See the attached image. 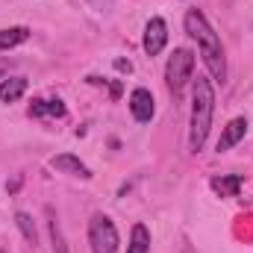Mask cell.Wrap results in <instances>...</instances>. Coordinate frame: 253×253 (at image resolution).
<instances>
[{
    "instance_id": "52a82bcc",
    "label": "cell",
    "mask_w": 253,
    "mask_h": 253,
    "mask_svg": "<svg viewBox=\"0 0 253 253\" xmlns=\"http://www.w3.org/2000/svg\"><path fill=\"white\" fill-rule=\"evenodd\" d=\"M245 132H248V118H233L230 124L224 126L221 138H218V153H224V150L236 147V144L245 138Z\"/></svg>"
},
{
    "instance_id": "9c48e42d",
    "label": "cell",
    "mask_w": 253,
    "mask_h": 253,
    "mask_svg": "<svg viewBox=\"0 0 253 253\" xmlns=\"http://www.w3.org/2000/svg\"><path fill=\"white\" fill-rule=\"evenodd\" d=\"M30 118H65V103L59 97H53V100H33L30 103Z\"/></svg>"
},
{
    "instance_id": "ba28073f",
    "label": "cell",
    "mask_w": 253,
    "mask_h": 253,
    "mask_svg": "<svg viewBox=\"0 0 253 253\" xmlns=\"http://www.w3.org/2000/svg\"><path fill=\"white\" fill-rule=\"evenodd\" d=\"M50 168H53V171H62V174H71V177H83V180L91 177L88 165H83V162H80L77 156H71V153H59V156H53V159H50Z\"/></svg>"
},
{
    "instance_id": "5bb4252c",
    "label": "cell",
    "mask_w": 253,
    "mask_h": 253,
    "mask_svg": "<svg viewBox=\"0 0 253 253\" xmlns=\"http://www.w3.org/2000/svg\"><path fill=\"white\" fill-rule=\"evenodd\" d=\"M15 224H18L21 236H24L30 245H36V242H39V233H36V221H33V215H27V212H18V215H15Z\"/></svg>"
},
{
    "instance_id": "7c38bea8",
    "label": "cell",
    "mask_w": 253,
    "mask_h": 253,
    "mask_svg": "<svg viewBox=\"0 0 253 253\" xmlns=\"http://www.w3.org/2000/svg\"><path fill=\"white\" fill-rule=\"evenodd\" d=\"M242 174H230V177H215L212 180V189L218 191L221 197H236L239 194V189H242Z\"/></svg>"
},
{
    "instance_id": "2e32d148",
    "label": "cell",
    "mask_w": 253,
    "mask_h": 253,
    "mask_svg": "<svg viewBox=\"0 0 253 253\" xmlns=\"http://www.w3.org/2000/svg\"><path fill=\"white\" fill-rule=\"evenodd\" d=\"M115 68H118V71H126V74L132 71V65H129V62H124V59H118V62H115Z\"/></svg>"
},
{
    "instance_id": "6da1fadb",
    "label": "cell",
    "mask_w": 253,
    "mask_h": 253,
    "mask_svg": "<svg viewBox=\"0 0 253 253\" xmlns=\"http://www.w3.org/2000/svg\"><path fill=\"white\" fill-rule=\"evenodd\" d=\"M186 33L197 42L200 56H203V62H206V68H209L212 80L224 83V80H227V59H224V47H221L218 33L209 27L206 15H203L200 9H189V12H186Z\"/></svg>"
},
{
    "instance_id": "7a4b0ae2",
    "label": "cell",
    "mask_w": 253,
    "mask_h": 253,
    "mask_svg": "<svg viewBox=\"0 0 253 253\" xmlns=\"http://www.w3.org/2000/svg\"><path fill=\"white\" fill-rule=\"evenodd\" d=\"M212 115H215V88L206 77L194 80V97H191V129H189V150L200 153L212 126Z\"/></svg>"
},
{
    "instance_id": "8fae6325",
    "label": "cell",
    "mask_w": 253,
    "mask_h": 253,
    "mask_svg": "<svg viewBox=\"0 0 253 253\" xmlns=\"http://www.w3.org/2000/svg\"><path fill=\"white\" fill-rule=\"evenodd\" d=\"M30 39V30L27 27H9V30H0V50H12L18 44H24Z\"/></svg>"
},
{
    "instance_id": "5b68a950",
    "label": "cell",
    "mask_w": 253,
    "mask_h": 253,
    "mask_svg": "<svg viewBox=\"0 0 253 253\" xmlns=\"http://www.w3.org/2000/svg\"><path fill=\"white\" fill-rule=\"evenodd\" d=\"M168 44V27L162 18H150L144 27V53L147 56H159Z\"/></svg>"
},
{
    "instance_id": "9a60e30c",
    "label": "cell",
    "mask_w": 253,
    "mask_h": 253,
    "mask_svg": "<svg viewBox=\"0 0 253 253\" xmlns=\"http://www.w3.org/2000/svg\"><path fill=\"white\" fill-rule=\"evenodd\" d=\"M47 215H50V239H53V251L56 253H68V245H65V236H62V227H59V221L53 218V212L47 209Z\"/></svg>"
},
{
    "instance_id": "3957f363",
    "label": "cell",
    "mask_w": 253,
    "mask_h": 253,
    "mask_svg": "<svg viewBox=\"0 0 253 253\" xmlns=\"http://www.w3.org/2000/svg\"><path fill=\"white\" fill-rule=\"evenodd\" d=\"M191 74H194V53H191L189 47H177V50L171 53V59H168V68H165V83H168V88H171L174 94H180V91L186 88V83L191 80Z\"/></svg>"
},
{
    "instance_id": "277c9868",
    "label": "cell",
    "mask_w": 253,
    "mask_h": 253,
    "mask_svg": "<svg viewBox=\"0 0 253 253\" xmlns=\"http://www.w3.org/2000/svg\"><path fill=\"white\" fill-rule=\"evenodd\" d=\"M88 245H91V253H115L118 251V230L112 224V218L106 215H94L88 221Z\"/></svg>"
},
{
    "instance_id": "8992f818",
    "label": "cell",
    "mask_w": 253,
    "mask_h": 253,
    "mask_svg": "<svg viewBox=\"0 0 253 253\" xmlns=\"http://www.w3.org/2000/svg\"><path fill=\"white\" fill-rule=\"evenodd\" d=\"M129 112H132V118H135L138 124H147V121L153 118V112H156L153 94H150L147 88H135V91L129 94Z\"/></svg>"
},
{
    "instance_id": "30bf717a",
    "label": "cell",
    "mask_w": 253,
    "mask_h": 253,
    "mask_svg": "<svg viewBox=\"0 0 253 253\" xmlns=\"http://www.w3.org/2000/svg\"><path fill=\"white\" fill-rule=\"evenodd\" d=\"M24 91H27V80H24V77H6V80H0V100H3V103L21 100Z\"/></svg>"
},
{
    "instance_id": "e0dca14e",
    "label": "cell",
    "mask_w": 253,
    "mask_h": 253,
    "mask_svg": "<svg viewBox=\"0 0 253 253\" xmlns=\"http://www.w3.org/2000/svg\"><path fill=\"white\" fill-rule=\"evenodd\" d=\"M0 253H6V251H0Z\"/></svg>"
},
{
    "instance_id": "4fadbf2b",
    "label": "cell",
    "mask_w": 253,
    "mask_h": 253,
    "mask_svg": "<svg viewBox=\"0 0 253 253\" xmlns=\"http://www.w3.org/2000/svg\"><path fill=\"white\" fill-rule=\"evenodd\" d=\"M126 253H150V233L144 224H135L132 227V236H129V248Z\"/></svg>"
}]
</instances>
